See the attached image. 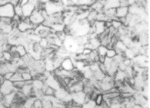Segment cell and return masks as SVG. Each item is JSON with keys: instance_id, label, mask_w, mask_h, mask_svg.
Listing matches in <instances>:
<instances>
[{"instance_id": "obj_1", "label": "cell", "mask_w": 150, "mask_h": 108, "mask_svg": "<svg viewBox=\"0 0 150 108\" xmlns=\"http://www.w3.org/2000/svg\"><path fill=\"white\" fill-rule=\"evenodd\" d=\"M35 29V27L30 23L29 18H23L17 27V29L20 33H25Z\"/></svg>"}, {"instance_id": "obj_2", "label": "cell", "mask_w": 150, "mask_h": 108, "mask_svg": "<svg viewBox=\"0 0 150 108\" xmlns=\"http://www.w3.org/2000/svg\"><path fill=\"white\" fill-rule=\"evenodd\" d=\"M14 15V8L11 4L9 3V1L5 5L0 6V18L13 19Z\"/></svg>"}, {"instance_id": "obj_3", "label": "cell", "mask_w": 150, "mask_h": 108, "mask_svg": "<svg viewBox=\"0 0 150 108\" xmlns=\"http://www.w3.org/2000/svg\"><path fill=\"white\" fill-rule=\"evenodd\" d=\"M29 19L30 21V23L33 24L35 28L39 25H42L45 20L44 17H43V15L42 14L41 9H35L34 10V11L29 17Z\"/></svg>"}, {"instance_id": "obj_4", "label": "cell", "mask_w": 150, "mask_h": 108, "mask_svg": "<svg viewBox=\"0 0 150 108\" xmlns=\"http://www.w3.org/2000/svg\"><path fill=\"white\" fill-rule=\"evenodd\" d=\"M16 91V90L13 82L11 80H4L3 82L0 83V91H1L3 96L10 94Z\"/></svg>"}, {"instance_id": "obj_5", "label": "cell", "mask_w": 150, "mask_h": 108, "mask_svg": "<svg viewBox=\"0 0 150 108\" xmlns=\"http://www.w3.org/2000/svg\"><path fill=\"white\" fill-rule=\"evenodd\" d=\"M72 101L73 106H82L86 102V94L83 91L72 94Z\"/></svg>"}, {"instance_id": "obj_6", "label": "cell", "mask_w": 150, "mask_h": 108, "mask_svg": "<svg viewBox=\"0 0 150 108\" xmlns=\"http://www.w3.org/2000/svg\"><path fill=\"white\" fill-rule=\"evenodd\" d=\"M44 83L48 86H49V87L53 88L55 90H57L61 87L60 83H58V80L54 75L50 74L49 76L46 79Z\"/></svg>"}, {"instance_id": "obj_7", "label": "cell", "mask_w": 150, "mask_h": 108, "mask_svg": "<svg viewBox=\"0 0 150 108\" xmlns=\"http://www.w3.org/2000/svg\"><path fill=\"white\" fill-rule=\"evenodd\" d=\"M16 91L10 94L3 96L1 101L5 107L10 108V107L11 106L14 102L16 99Z\"/></svg>"}, {"instance_id": "obj_8", "label": "cell", "mask_w": 150, "mask_h": 108, "mask_svg": "<svg viewBox=\"0 0 150 108\" xmlns=\"http://www.w3.org/2000/svg\"><path fill=\"white\" fill-rule=\"evenodd\" d=\"M19 91L22 93V94L25 98H28V97L29 96H33V86H32V81L26 82L25 85Z\"/></svg>"}, {"instance_id": "obj_9", "label": "cell", "mask_w": 150, "mask_h": 108, "mask_svg": "<svg viewBox=\"0 0 150 108\" xmlns=\"http://www.w3.org/2000/svg\"><path fill=\"white\" fill-rule=\"evenodd\" d=\"M22 8L23 18H29L35 9V6L33 3H31L30 1H29V2L25 4L24 6H22Z\"/></svg>"}, {"instance_id": "obj_10", "label": "cell", "mask_w": 150, "mask_h": 108, "mask_svg": "<svg viewBox=\"0 0 150 108\" xmlns=\"http://www.w3.org/2000/svg\"><path fill=\"white\" fill-rule=\"evenodd\" d=\"M84 88V84L82 81H78V82H75L71 86H69L68 88V91L69 93L73 94L75 93L79 92V91H82Z\"/></svg>"}, {"instance_id": "obj_11", "label": "cell", "mask_w": 150, "mask_h": 108, "mask_svg": "<svg viewBox=\"0 0 150 108\" xmlns=\"http://www.w3.org/2000/svg\"><path fill=\"white\" fill-rule=\"evenodd\" d=\"M61 67L63 69L65 70V71H72L74 69V64L72 59L69 57L64 59L63 61L62 62Z\"/></svg>"}, {"instance_id": "obj_12", "label": "cell", "mask_w": 150, "mask_h": 108, "mask_svg": "<svg viewBox=\"0 0 150 108\" xmlns=\"http://www.w3.org/2000/svg\"><path fill=\"white\" fill-rule=\"evenodd\" d=\"M69 93L68 92V91L67 88L60 87V88H58V90L55 91L54 96L57 99L62 102Z\"/></svg>"}, {"instance_id": "obj_13", "label": "cell", "mask_w": 150, "mask_h": 108, "mask_svg": "<svg viewBox=\"0 0 150 108\" xmlns=\"http://www.w3.org/2000/svg\"><path fill=\"white\" fill-rule=\"evenodd\" d=\"M128 14V7H121L119 6L116 9L115 16L117 19H121L125 18Z\"/></svg>"}, {"instance_id": "obj_14", "label": "cell", "mask_w": 150, "mask_h": 108, "mask_svg": "<svg viewBox=\"0 0 150 108\" xmlns=\"http://www.w3.org/2000/svg\"><path fill=\"white\" fill-rule=\"evenodd\" d=\"M120 6V2L117 0H109L106 1V3L104 6V10H107L109 9H117Z\"/></svg>"}, {"instance_id": "obj_15", "label": "cell", "mask_w": 150, "mask_h": 108, "mask_svg": "<svg viewBox=\"0 0 150 108\" xmlns=\"http://www.w3.org/2000/svg\"><path fill=\"white\" fill-rule=\"evenodd\" d=\"M44 85V82L38 79H34L32 80V86H33V90H42Z\"/></svg>"}, {"instance_id": "obj_16", "label": "cell", "mask_w": 150, "mask_h": 108, "mask_svg": "<svg viewBox=\"0 0 150 108\" xmlns=\"http://www.w3.org/2000/svg\"><path fill=\"white\" fill-rule=\"evenodd\" d=\"M98 14V13L96 11H95L94 10L90 9L86 19L91 25H93L96 21V19H97Z\"/></svg>"}, {"instance_id": "obj_17", "label": "cell", "mask_w": 150, "mask_h": 108, "mask_svg": "<svg viewBox=\"0 0 150 108\" xmlns=\"http://www.w3.org/2000/svg\"><path fill=\"white\" fill-rule=\"evenodd\" d=\"M126 78H127V76L125 72L120 70H118L114 76V81H120V82H124Z\"/></svg>"}, {"instance_id": "obj_18", "label": "cell", "mask_w": 150, "mask_h": 108, "mask_svg": "<svg viewBox=\"0 0 150 108\" xmlns=\"http://www.w3.org/2000/svg\"><path fill=\"white\" fill-rule=\"evenodd\" d=\"M0 30L3 34H10L14 30V28L12 25L3 24L0 23Z\"/></svg>"}, {"instance_id": "obj_19", "label": "cell", "mask_w": 150, "mask_h": 108, "mask_svg": "<svg viewBox=\"0 0 150 108\" xmlns=\"http://www.w3.org/2000/svg\"><path fill=\"white\" fill-rule=\"evenodd\" d=\"M91 9L94 10L98 13H103L104 10V6L99 1H95L91 6Z\"/></svg>"}, {"instance_id": "obj_20", "label": "cell", "mask_w": 150, "mask_h": 108, "mask_svg": "<svg viewBox=\"0 0 150 108\" xmlns=\"http://www.w3.org/2000/svg\"><path fill=\"white\" fill-rule=\"evenodd\" d=\"M65 25L63 23H58V24H54L52 27L51 29L52 30L54 31L55 33H58V32H64L65 29Z\"/></svg>"}, {"instance_id": "obj_21", "label": "cell", "mask_w": 150, "mask_h": 108, "mask_svg": "<svg viewBox=\"0 0 150 108\" xmlns=\"http://www.w3.org/2000/svg\"><path fill=\"white\" fill-rule=\"evenodd\" d=\"M16 51L20 58H23L25 55H28V51H27L26 48L24 45H16Z\"/></svg>"}, {"instance_id": "obj_22", "label": "cell", "mask_w": 150, "mask_h": 108, "mask_svg": "<svg viewBox=\"0 0 150 108\" xmlns=\"http://www.w3.org/2000/svg\"><path fill=\"white\" fill-rule=\"evenodd\" d=\"M42 108H52L53 107L52 101L46 96H44V98L42 99Z\"/></svg>"}, {"instance_id": "obj_23", "label": "cell", "mask_w": 150, "mask_h": 108, "mask_svg": "<svg viewBox=\"0 0 150 108\" xmlns=\"http://www.w3.org/2000/svg\"><path fill=\"white\" fill-rule=\"evenodd\" d=\"M124 56L125 58L132 59V60H133V58L136 56L135 53H133V51H132L131 48H127L124 53Z\"/></svg>"}, {"instance_id": "obj_24", "label": "cell", "mask_w": 150, "mask_h": 108, "mask_svg": "<svg viewBox=\"0 0 150 108\" xmlns=\"http://www.w3.org/2000/svg\"><path fill=\"white\" fill-rule=\"evenodd\" d=\"M23 80V77H22V75H21V73L20 72H19L18 71H17L16 72H15L13 76L11 79V81L12 82H19V81H22Z\"/></svg>"}, {"instance_id": "obj_25", "label": "cell", "mask_w": 150, "mask_h": 108, "mask_svg": "<svg viewBox=\"0 0 150 108\" xmlns=\"http://www.w3.org/2000/svg\"><path fill=\"white\" fill-rule=\"evenodd\" d=\"M108 48L104 46H103V45H100L99 46V48H98L97 50H96V51H97V53H98V56H105V55H106V53H107V51H108Z\"/></svg>"}, {"instance_id": "obj_26", "label": "cell", "mask_w": 150, "mask_h": 108, "mask_svg": "<svg viewBox=\"0 0 150 108\" xmlns=\"http://www.w3.org/2000/svg\"><path fill=\"white\" fill-rule=\"evenodd\" d=\"M14 8V14L16 15H18L20 18H23V8L19 4Z\"/></svg>"}, {"instance_id": "obj_27", "label": "cell", "mask_w": 150, "mask_h": 108, "mask_svg": "<svg viewBox=\"0 0 150 108\" xmlns=\"http://www.w3.org/2000/svg\"><path fill=\"white\" fill-rule=\"evenodd\" d=\"M111 24H112V27H113L116 30H119L121 27L123 25L120 22L119 19L112 20L111 21Z\"/></svg>"}, {"instance_id": "obj_28", "label": "cell", "mask_w": 150, "mask_h": 108, "mask_svg": "<svg viewBox=\"0 0 150 108\" xmlns=\"http://www.w3.org/2000/svg\"><path fill=\"white\" fill-rule=\"evenodd\" d=\"M104 96L103 93H99L97 95V96L96 97V98L94 100V102L96 104V106H99L103 102H104Z\"/></svg>"}, {"instance_id": "obj_29", "label": "cell", "mask_w": 150, "mask_h": 108, "mask_svg": "<svg viewBox=\"0 0 150 108\" xmlns=\"http://www.w3.org/2000/svg\"><path fill=\"white\" fill-rule=\"evenodd\" d=\"M82 108H96V104L95 103L94 101L90 100L88 102H85L84 104H83L81 106Z\"/></svg>"}, {"instance_id": "obj_30", "label": "cell", "mask_w": 150, "mask_h": 108, "mask_svg": "<svg viewBox=\"0 0 150 108\" xmlns=\"http://www.w3.org/2000/svg\"><path fill=\"white\" fill-rule=\"evenodd\" d=\"M117 55L114 49H108L106 53L105 57L109 59H114Z\"/></svg>"}, {"instance_id": "obj_31", "label": "cell", "mask_w": 150, "mask_h": 108, "mask_svg": "<svg viewBox=\"0 0 150 108\" xmlns=\"http://www.w3.org/2000/svg\"><path fill=\"white\" fill-rule=\"evenodd\" d=\"M26 82L24 80L22 81H19V82H13L14 86L16 90H20L21 88H22L23 86L25 85Z\"/></svg>"}, {"instance_id": "obj_32", "label": "cell", "mask_w": 150, "mask_h": 108, "mask_svg": "<svg viewBox=\"0 0 150 108\" xmlns=\"http://www.w3.org/2000/svg\"><path fill=\"white\" fill-rule=\"evenodd\" d=\"M67 106L65 103L60 100H57L53 103L52 108H65Z\"/></svg>"}, {"instance_id": "obj_33", "label": "cell", "mask_w": 150, "mask_h": 108, "mask_svg": "<svg viewBox=\"0 0 150 108\" xmlns=\"http://www.w3.org/2000/svg\"><path fill=\"white\" fill-rule=\"evenodd\" d=\"M39 43L40 46L43 48V49H45V48H49V42H48L47 39H41Z\"/></svg>"}, {"instance_id": "obj_34", "label": "cell", "mask_w": 150, "mask_h": 108, "mask_svg": "<svg viewBox=\"0 0 150 108\" xmlns=\"http://www.w3.org/2000/svg\"><path fill=\"white\" fill-rule=\"evenodd\" d=\"M33 108H42V100L36 99L34 102Z\"/></svg>"}, {"instance_id": "obj_35", "label": "cell", "mask_w": 150, "mask_h": 108, "mask_svg": "<svg viewBox=\"0 0 150 108\" xmlns=\"http://www.w3.org/2000/svg\"><path fill=\"white\" fill-rule=\"evenodd\" d=\"M14 73L13 72H8L6 74H4L2 75V77L3 78V80H11V79Z\"/></svg>"}, {"instance_id": "obj_36", "label": "cell", "mask_w": 150, "mask_h": 108, "mask_svg": "<svg viewBox=\"0 0 150 108\" xmlns=\"http://www.w3.org/2000/svg\"><path fill=\"white\" fill-rule=\"evenodd\" d=\"M93 51V50H91L89 48H84L83 50V52H82V55H84V56H89L91 52Z\"/></svg>"}, {"instance_id": "obj_37", "label": "cell", "mask_w": 150, "mask_h": 108, "mask_svg": "<svg viewBox=\"0 0 150 108\" xmlns=\"http://www.w3.org/2000/svg\"><path fill=\"white\" fill-rule=\"evenodd\" d=\"M120 2V6L121 7H128V4L127 0H123V1H119Z\"/></svg>"}, {"instance_id": "obj_38", "label": "cell", "mask_w": 150, "mask_h": 108, "mask_svg": "<svg viewBox=\"0 0 150 108\" xmlns=\"http://www.w3.org/2000/svg\"><path fill=\"white\" fill-rule=\"evenodd\" d=\"M9 3L11 4L14 7L19 4V1H18V0H11V1H9Z\"/></svg>"}, {"instance_id": "obj_39", "label": "cell", "mask_w": 150, "mask_h": 108, "mask_svg": "<svg viewBox=\"0 0 150 108\" xmlns=\"http://www.w3.org/2000/svg\"><path fill=\"white\" fill-rule=\"evenodd\" d=\"M109 108H122L121 104H111L109 106Z\"/></svg>"}, {"instance_id": "obj_40", "label": "cell", "mask_w": 150, "mask_h": 108, "mask_svg": "<svg viewBox=\"0 0 150 108\" xmlns=\"http://www.w3.org/2000/svg\"><path fill=\"white\" fill-rule=\"evenodd\" d=\"M9 1H6V0H0V6H2L3 5L8 3Z\"/></svg>"}, {"instance_id": "obj_41", "label": "cell", "mask_w": 150, "mask_h": 108, "mask_svg": "<svg viewBox=\"0 0 150 108\" xmlns=\"http://www.w3.org/2000/svg\"><path fill=\"white\" fill-rule=\"evenodd\" d=\"M133 108H143L141 105L138 104H135L133 106Z\"/></svg>"}, {"instance_id": "obj_42", "label": "cell", "mask_w": 150, "mask_h": 108, "mask_svg": "<svg viewBox=\"0 0 150 108\" xmlns=\"http://www.w3.org/2000/svg\"><path fill=\"white\" fill-rule=\"evenodd\" d=\"M0 108H6V107H5V106L3 104V102H2L1 101H0Z\"/></svg>"}, {"instance_id": "obj_43", "label": "cell", "mask_w": 150, "mask_h": 108, "mask_svg": "<svg viewBox=\"0 0 150 108\" xmlns=\"http://www.w3.org/2000/svg\"><path fill=\"white\" fill-rule=\"evenodd\" d=\"M65 108H71V107H68V106H67Z\"/></svg>"}]
</instances>
